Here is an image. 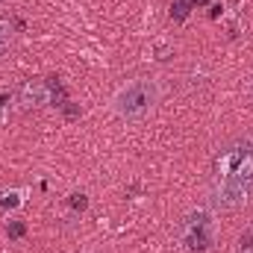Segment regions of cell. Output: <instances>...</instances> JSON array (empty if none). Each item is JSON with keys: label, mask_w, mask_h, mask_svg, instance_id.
Masks as SVG:
<instances>
[{"label": "cell", "mask_w": 253, "mask_h": 253, "mask_svg": "<svg viewBox=\"0 0 253 253\" xmlns=\"http://www.w3.org/2000/svg\"><path fill=\"white\" fill-rule=\"evenodd\" d=\"M153 103H156V85H153L150 80H135V83H129L126 88L118 91V97H115L118 115H121V118H129V121L144 118V115L153 109Z\"/></svg>", "instance_id": "obj_2"}, {"label": "cell", "mask_w": 253, "mask_h": 253, "mask_svg": "<svg viewBox=\"0 0 253 253\" xmlns=\"http://www.w3.org/2000/svg\"><path fill=\"white\" fill-rule=\"evenodd\" d=\"M242 253H253V248H248V251H242Z\"/></svg>", "instance_id": "obj_9"}, {"label": "cell", "mask_w": 253, "mask_h": 253, "mask_svg": "<svg viewBox=\"0 0 253 253\" xmlns=\"http://www.w3.org/2000/svg\"><path fill=\"white\" fill-rule=\"evenodd\" d=\"M248 248H253V227L242 236V251H248Z\"/></svg>", "instance_id": "obj_7"}, {"label": "cell", "mask_w": 253, "mask_h": 253, "mask_svg": "<svg viewBox=\"0 0 253 253\" xmlns=\"http://www.w3.org/2000/svg\"><path fill=\"white\" fill-rule=\"evenodd\" d=\"M12 42V27L6 24V21H0V53L6 50V44Z\"/></svg>", "instance_id": "obj_5"}, {"label": "cell", "mask_w": 253, "mask_h": 253, "mask_svg": "<svg viewBox=\"0 0 253 253\" xmlns=\"http://www.w3.org/2000/svg\"><path fill=\"white\" fill-rule=\"evenodd\" d=\"M9 233H12L15 239H18V236H24V224H12V230H9Z\"/></svg>", "instance_id": "obj_8"}, {"label": "cell", "mask_w": 253, "mask_h": 253, "mask_svg": "<svg viewBox=\"0 0 253 253\" xmlns=\"http://www.w3.org/2000/svg\"><path fill=\"white\" fill-rule=\"evenodd\" d=\"M180 242L189 253H203L212 245V215L206 209H194L180 224Z\"/></svg>", "instance_id": "obj_3"}, {"label": "cell", "mask_w": 253, "mask_h": 253, "mask_svg": "<svg viewBox=\"0 0 253 253\" xmlns=\"http://www.w3.org/2000/svg\"><path fill=\"white\" fill-rule=\"evenodd\" d=\"M18 203H21V197H18L15 191H12V194H6V197L0 200V206H18Z\"/></svg>", "instance_id": "obj_6"}, {"label": "cell", "mask_w": 253, "mask_h": 253, "mask_svg": "<svg viewBox=\"0 0 253 253\" xmlns=\"http://www.w3.org/2000/svg\"><path fill=\"white\" fill-rule=\"evenodd\" d=\"M33 103H47V85L36 83L24 88V106H33Z\"/></svg>", "instance_id": "obj_4"}, {"label": "cell", "mask_w": 253, "mask_h": 253, "mask_svg": "<svg viewBox=\"0 0 253 253\" xmlns=\"http://www.w3.org/2000/svg\"><path fill=\"white\" fill-rule=\"evenodd\" d=\"M253 194V138L227 144L215 159L212 200L218 209H239Z\"/></svg>", "instance_id": "obj_1"}]
</instances>
